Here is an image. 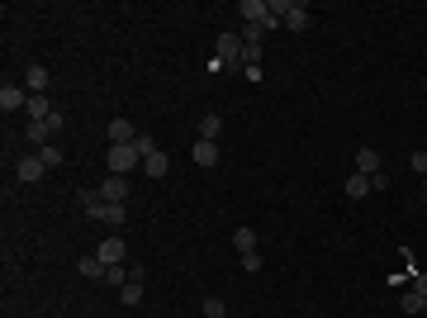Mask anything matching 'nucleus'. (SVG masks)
Instances as JSON below:
<instances>
[{
  "instance_id": "obj_1",
  "label": "nucleus",
  "mask_w": 427,
  "mask_h": 318,
  "mask_svg": "<svg viewBox=\"0 0 427 318\" xmlns=\"http://www.w3.org/2000/svg\"><path fill=\"white\" fill-rule=\"evenodd\" d=\"M105 166H109V176H129V171H138V166H143L138 143H114L109 157H105Z\"/></svg>"
},
{
  "instance_id": "obj_2",
  "label": "nucleus",
  "mask_w": 427,
  "mask_h": 318,
  "mask_svg": "<svg viewBox=\"0 0 427 318\" xmlns=\"http://www.w3.org/2000/svg\"><path fill=\"white\" fill-rule=\"evenodd\" d=\"M238 15H242V19H247L252 29H261V33H271V29L280 24V19L271 15V5H266V0H242V5H238Z\"/></svg>"
},
{
  "instance_id": "obj_3",
  "label": "nucleus",
  "mask_w": 427,
  "mask_h": 318,
  "mask_svg": "<svg viewBox=\"0 0 427 318\" xmlns=\"http://www.w3.org/2000/svg\"><path fill=\"white\" fill-rule=\"evenodd\" d=\"M214 48H218V62H223V67H238V62H242V38L233 33V29H223Z\"/></svg>"
},
{
  "instance_id": "obj_4",
  "label": "nucleus",
  "mask_w": 427,
  "mask_h": 318,
  "mask_svg": "<svg viewBox=\"0 0 427 318\" xmlns=\"http://www.w3.org/2000/svg\"><path fill=\"white\" fill-rule=\"evenodd\" d=\"M105 205H129V176H105V186L95 190Z\"/></svg>"
},
{
  "instance_id": "obj_5",
  "label": "nucleus",
  "mask_w": 427,
  "mask_h": 318,
  "mask_svg": "<svg viewBox=\"0 0 427 318\" xmlns=\"http://www.w3.org/2000/svg\"><path fill=\"white\" fill-rule=\"evenodd\" d=\"M15 171H19V181H38V176L48 171V161L38 157V152H29V157H19V161H15Z\"/></svg>"
},
{
  "instance_id": "obj_6",
  "label": "nucleus",
  "mask_w": 427,
  "mask_h": 318,
  "mask_svg": "<svg viewBox=\"0 0 427 318\" xmlns=\"http://www.w3.org/2000/svg\"><path fill=\"white\" fill-rule=\"evenodd\" d=\"M105 133H109V148H114V143H134V138H138V129L129 124V119H109Z\"/></svg>"
},
{
  "instance_id": "obj_7",
  "label": "nucleus",
  "mask_w": 427,
  "mask_h": 318,
  "mask_svg": "<svg viewBox=\"0 0 427 318\" xmlns=\"http://www.w3.org/2000/svg\"><path fill=\"white\" fill-rule=\"evenodd\" d=\"M285 29H294V33L309 29V5H304V0H290V10H285Z\"/></svg>"
},
{
  "instance_id": "obj_8",
  "label": "nucleus",
  "mask_w": 427,
  "mask_h": 318,
  "mask_svg": "<svg viewBox=\"0 0 427 318\" xmlns=\"http://www.w3.org/2000/svg\"><path fill=\"white\" fill-rule=\"evenodd\" d=\"M95 257H100L105 266H119V262H124V238H105V242H100V252H95Z\"/></svg>"
},
{
  "instance_id": "obj_9",
  "label": "nucleus",
  "mask_w": 427,
  "mask_h": 318,
  "mask_svg": "<svg viewBox=\"0 0 427 318\" xmlns=\"http://www.w3.org/2000/svg\"><path fill=\"white\" fill-rule=\"evenodd\" d=\"M19 105H29V95L19 90V86H10V81H5V86H0V109L10 114V109H19Z\"/></svg>"
},
{
  "instance_id": "obj_10",
  "label": "nucleus",
  "mask_w": 427,
  "mask_h": 318,
  "mask_svg": "<svg viewBox=\"0 0 427 318\" xmlns=\"http://www.w3.org/2000/svg\"><path fill=\"white\" fill-rule=\"evenodd\" d=\"M190 157H195V166H218V143H204V138H200Z\"/></svg>"
},
{
  "instance_id": "obj_11",
  "label": "nucleus",
  "mask_w": 427,
  "mask_h": 318,
  "mask_svg": "<svg viewBox=\"0 0 427 318\" xmlns=\"http://www.w3.org/2000/svg\"><path fill=\"white\" fill-rule=\"evenodd\" d=\"M356 171H361V176H380V152H375V148H361V152H356Z\"/></svg>"
},
{
  "instance_id": "obj_12",
  "label": "nucleus",
  "mask_w": 427,
  "mask_h": 318,
  "mask_svg": "<svg viewBox=\"0 0 427 318\" xmlns=\"http://www.w3.org/2000/svg\"><path fill=\"white\" fill-rule=\"evenodd\" d=\"M29 119H33V124H43V119H53V105H48V95H29Z\"/></svg>"
},
{
  "instance_id": "obj_13",
  "label": "nucleus",
  "mask_w": 427,
  "mask_h": 318,
  "mask_svg": "<svg viewBox=\"0 0 427 318\" xmlns=\"http://www.w3.org/2000/svg\"><path fill=\"white\" fill-rule=\"evenodd\" d=\"M24 86H29V95H43V86H48V67L33 62V67L24 72Z\"/></svg>"
},
{
  "instance_id": "obj_14",
  "label": "nucleus",
  "mask_w": 427,
  "mask_h": 318,
  "mask_svg": "<svg viewBox=\"0 0 427 318\" xmlns=\"http://www.w3.org/2000/svg\"><path fill=\"white\" fill-rule=\"evenodd\" d=\"M76 271L86 276V280H105V271H109V266L100 262V257H81V262H76Z\"/></svg>"
},
{
  "instance_id": "obj_15",
  "label": "nucleus",
  "mask_w": 427,
  "mask_h": 318,
  "mask_svg": "<svg viewBox=\"0 0 427 318\" xmlns=\"http://www.w3.org/2000/svg\"><path fill=\"white\" fill-rule=\"evenodd\" d=\"M347 195H351V200H366V195H371V176L351 171V176H347Z\"/></svg>"
},
{
  "instance_id": "obj_16",
  "label": "nucleus",
  "mask_w": 427,
  "mask_h": 318,
  "mask_svg": "<svg viewBox=\"0 0 427 318\" xmlns=\"http://www.w3.org/2000/svg\"><path fill=\"white\" fill-rule=\"evenodd\" d=\"M218 133H223V119H218V114H204V119H200V138H204V143H218Z\"/></svg>"
},
{
  "instance_id": "obj_17",
  "label": "nucleus",
  "mask_w": 427,
  "mask_h": 318,
  "mask_svg": "<svg viewBox=\"0 0 427 318\" xmlns=\"http://www.w3.org/2000/svg\"><path fill=\"white\" fill-rule=\"evenodd\" d=\"M48 133H53L48 124H29V133H24L29 148H33V152H43V148H48Z\"/></svg>"
},
{
  "instance_id": "obj_18",
  "label": "nucleus",
  "mask_w": 427,
  "mask_h": 318,
  "mask_svg": "<svg viewBox=\"0 0 427 318\" xmlns=\"http://www.w3.org/2000/svg\"><path fill=\"white\" fill-rule=\"evenodd\" d=\"M143 171H147V176H166V171H171L166 152H152V157H143Z\"/></svg>"
},
{
  "instance_id": "obj_19",
  "label": "nucleus",
  "mask_w": 427,
  "mask_h": 318,
  "mask_svg": "<svg viewBox=\"0 0 427 318\" xmlns=\"http://www.w3.org/2000/svg\"><path fill=\"white\" fill-rule=\"evenodd\" d=\"M233 242H238L242 257H247V252H257V233H252V228H238V233H233Z\"/></svg>"
},
{
  "instance_id": "obj_20",
  "label": "nucleus",
  "mask_w": 427,
  "mask_h": 318,
  "mask_svg": "<svg viewBox=\"0 0 427 318\" xmlns=\"http://www.w3.org/2000/svg\"><path fill=\"white\" fill-rule=\"evenodd\" d=\"M399 309H403V314H423V294H418V290H408V294L399 299Z\"/></svg>"
},
{
  "instance_id": "obj_21",
  "label": "nucleus",
  "mask_w": 427,
  "mask_h": 318,
  "mask_svg": "<svg viewBox=\"0 0 427 318\" xmlns=\"http://www.w3.org/2000/svg\"><path fill=\"white\" fill-rule=\"evenodd\" d=\"M124 290V304H138L143 299V280H129V285H119Z\"/></svg>"
},
{
  "instance_id": "obj_22",
  "label": "nucleus",
  "mask_w": 427,
  "mask_h": 318,
  "mask_svg": "<svg viewBox=\"0 0 427 318\" xmlns=\"http://www.w3.org/2000/svg\"><path fill=\"white\" fill-rule=\"evenodd\" d=\"M223 314H228L223 299H214V294H209V299H204V318H223Z\"/></svg>"
},
{
  "instance_id": "obj_23",
  "label": "nucleus",
  "mask_w": 427,
  "mask_h": 318,
  "mask_svg": "<svg viewBox=\"0 0 427 318\" xmlns=\"http://www.w3.org/2000/svg\"><path fill=\"white\" fill-rule=\"evenodd\" d=\"M134 143H138V152H143V157H152V152H157V143H152V138H147V133H138Z\"/></svg>"
},
{
  "instance_id": "obj_24",
  "label": "nucleus",
  "mask_w": 427,
  "mask_h": 318,
  "mask_svg": "<svg viewBox=\"0 0 427 318\" xmlns=\"http://www.w3.org/2000/svg\"><path fill=\"white\" fill-rule=\"evenodd\" d=\"M105 280H109V285H129V280H124V262H119V266H109V271H105Z\"/></svg>"
},
{
  "instance_id": "obj_25",
  "label": "nucleus",
  "mask_w": 427,
  "mask_h": 318,
  "mask_svg": "<svg viewBox=\"0 0 427 318\" xmlns=\"http://www.w3.org/2000/svg\"><path fill=\"white\" fill-rule=\"evenodd\" d=\"M38 157L48 161V166H57V161H62V148H53V143H48V148H43V152H38Z\"/></svg>"
},
{
  "instance_id": "obj_26",
  "label": "nucleus",
  "mask_w": 427,
  "mask_h": 318,
  "mask_svg": "<svg viewBox=\"0 0 427 318\" xmlns=\"http://www.w3.org/2000/svg\"><path fill=\"white\" fill-rule=\"evenodd\" d=\"M408 166H413L418 176H427V152H413V161H408Z\"/></svg>"
},
{
  "instance_id": "obj_27",
  "label": "nucleus",
  "mask_w": 427,
  "mask_h": 318,
  "mask_svg": "<svg viewBox=\"0 0 427 318\" xmlns=\"http://www.w3.org/2000/svg\"><path fill=\"white\" fill-rule=\"evenodd\" d=\"M413 290H418V294H427V276H413Z\"/></svg>"
},
{
  "instance_id": "obj_28",
  "label": "nucleus",
  "mask_w": 427,
  "mask_h": 318,
  "mask_svg": "<svg viewBox=\"0 0 427 318\" xmlns=\"http://www.w3.org/2000/svg\"><path fill=\"white\" fill-rule=\"evenodd\" d=\"M423 314H427V294H423Z\"/></svg>"
},
{
  "instance_id": "obj_29",
  "label": "nucleus",
  "mask_w": 427,
  "mask_h": 318,
  "mask_svg": "<svg viewBox=\"0 0 427 318\" xmlns=\"http://www.w3.org/2000/svg\"><path fill=\"white\" fill-rule=\"evenodd\" d=\"M423 186H427V176H423Z\"/></svg>"
}]
</instances>
